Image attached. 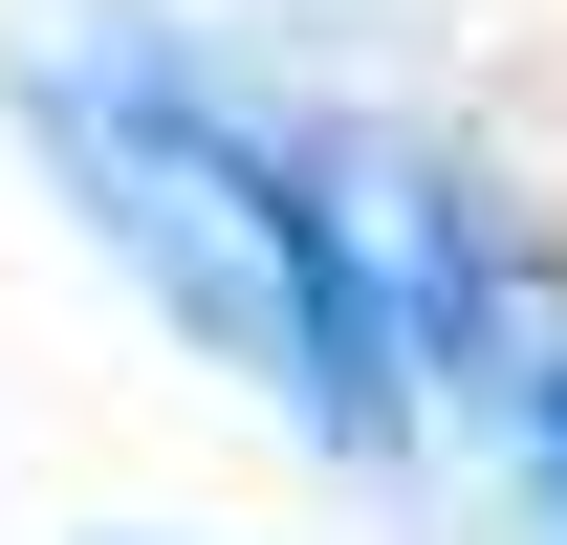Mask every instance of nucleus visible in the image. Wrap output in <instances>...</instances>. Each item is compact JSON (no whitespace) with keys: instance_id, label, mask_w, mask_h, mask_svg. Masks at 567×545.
I'll return each instance as SVG.
<instances>
[{"instance_id":"f257e3e1","label":"nucleus","mask_w":567,"mask_h":545,"mask_svg":"<svg viewBox=\"0 0 567 545\" xmlns=\"http://www.w3.org/2000/svg\"><path fill=\"white\" fill-rule=\"evenodd\" d=\"M66 153H87V218L153 263V306L197 349H240L328 459H371V436L415 414V306L371 284V240H350L328 175H284L197 88H66Z\"/></svg>"},{"instance_id":"f03ea898","label":"nucleus","mask_w":567,"mask_h":545,"mask_svg":"<svg viewBox=\"0 0 567 545\" xmlns=\"http://www.w3.org/2000/svg\"><path fill=\"white\" fill-rule=\"evenodd\" d=\"M415 349H481V393L524 414V459H546V502H567V306H524L481 240H436V306H415Z\"/></svg>"}]
</instances>
